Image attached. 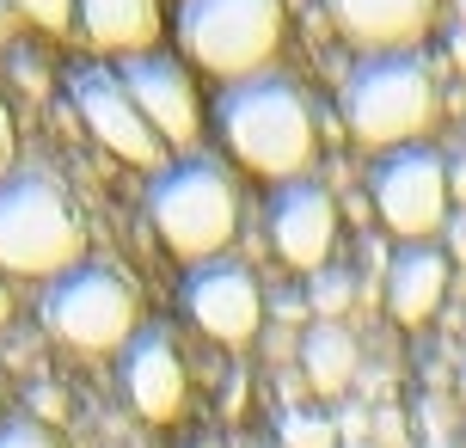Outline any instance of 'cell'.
Returning a JSON list of instances; mask_svg holds the SVG:
<instances>
[{
  "label": "cell",
  "instance_id": "1",
  "mask_svg": "<svg viewBox=\"0 0 466 448\" xmlns=\"http://www.w3.org/2000/svg\"><path fill=\"white\" fill-rule=\"evenodd\" d=\"M215 129L239 166H252L258 178H307L313 166V105L301 80L282 68H264L252 80H228L215 98Z\"/></svg>",
  "mask_w": 466,
  "mask_h": 448
},
{
  "label": "cell",
  "instance_id": "2",
  "mask_svg": "<svg viewBox=\"0 0 466 448\" xmlns=\"http://www.w3.org/2000/svg\"><path fill=\"white\" fill-rule=\"evenodd\" d=\"M86 252V228L74 215L68 190L44 166H13L0 178V270L6 277H68Z\"/></svg>",
  "mask_w": 466,
  "mask_h": 448
},
{
  "label": "cell",
  "instance_id": "3",
  "mask_svg": "<svg viewBox=\"0 0 466 448\" xmlns=\"http://www.w3.org/2000/svg\"><path fill=\"white\" fill-rule=\"evenodd\" d=\"M344 129L362 148H411L436 123V80L418 56H362L338 87Z\"/></svg>",
  "mask_w": 466,
  "mask_h": 448
},
{
  "label": "cell",
  "instance_id": "4",
  "mask_svg": "<svg viewBox=\"0 0 466 448\" xmlns=\"http://www.w3.org/2000/svg\"><path fill=\"white\" fill-rule=\"evenodd\" d=\"M147 221L185 264L221 259L239 228V190H233L228 166L203 160V154L160 166L147 185Z\"/></svg>",
  "mask_w": 466,
  "mask_h": 448
},
{
  "label": "cell",
  "instance_id": "5",
  "mask_svg": "<svg viewBox=\"0 0 466 448\" xmlns=\"http://www.w3.org/2000/svg\"><path fill=\"white\" fill-rule=\"evenodd\" d=\"M178 37L215 80H252L282 49V0H178Z\"/></svg>",
  "mask_w": 466,
  "mask_h": 448
},
{
  "label": "cell",
  "instance_id": "6",
  "mask_svg": "<svg viewBox=\"0 0 466 448\" xmlns=\"http://www.w3.org/2000/svg\"><path fill=\"white\" fill-rule=\"evenodd\" d=\"M44 326L74 351H123L136 338V289L116 264H74L44 289Z\"/></svg>",
  "mask_w": 466,
  "mask_h": 448
},
{
  "label": "cell",
  "instance_id": "7",
  "mask_svg": "<svg viewBox=\"0 0 466 448\" xmlns=\"http://www.w3.org/2000/svg\"><path fill=\"white\" fill-rule=\"evenodd\" d=\"M369 190H374V215L387 221V234H399V246H418V239L448 228L454 190H448V154L442 148L411 142V148L380 154Z\"/></svg>",
  "mask_w": 466,
  "mask_h": 448
},
{
  "label": "cell",
  "instance_id": "8",
  "mask_svg": "<svg viewBox=\"0 0 466 448\" xmlns=\"http://www.w3.org/2000/svg\"><path fill=\"white\" fill-rule=\"evenodd\" d=\"M68 98H74V117L86 123V136H98V142L111 148L116 160L129 166H154L160 172V154L166 142L147 129V117L136 111V98H129V87H123V74L116 68H74L68 74Z\"/></svg>",
  "mask_w": 466,
  "mask_h": 448
},
{
  "label": "cell",
  "instance_id": "9",
  "mask_svg": "<svg viewBox=\"0 0 466 448\" xmlns=\"http://www.w3.org/2000/svg\"><path fill=\"white\" fill-rule=\"evenodd\" d=\"M123 74V87L136 98V111L147 117V129L160 136L166 148H190L203 136V105H197V87H190V74L160 56V49H141V56H123L116 62Z\"/></svg>",
  "mask_w": 466,
  "mask_h": 448
},
{
  "label": "cell",
  "instance_id": "10",
  "mask_svg": "<svg viewBox=\"0 0 466 448\" xmlns=\"http://www.w3.org/2000/svg\"><path fill=\"white\" fill-rule=\"evenodd\" d=\"M185 313L209 331L215 344H246L264 326V289L246 264L233 259H209V264H190L185 277Z\"/></svg>",
  "mask_w": 466,
  "mask_h": 448
},
{
  "label": "cell",
  "instance_id": "11",
  "mask_svg": "<svg viewBox=\"0 0 466 448\" xmlns=\"http://www.w3.org/2000/svg\"><path fill=\"white\" fill-rule=\"evenodd\" d=\"M270 246L289 270H326L331 246H338V203L326 185L313 178H289L270 197Z\"/></svg>",
  "mask_w": 466,
  "mask_h": 448
},
{
  "label": "cell",
  "instance_id": "12",
  "mask_svg": "<svg viewBox=\"0 0 466 448\" xmlns=\"http://www.w3.org/2000/svg\"><path fill=\"white\" fill-rule=\"evenodd\" d=\"M123 393L136 405L147 424H172L178 412H185V356L172 344V331L166 326H141L129 344H123Z\"/></svg>",
  "mask_w": 466,
  "mask_h": 448
},
{
  "label": "cell",
  "instance_id": "13",
  "mask_svg": "<svg viewBox=\"0 0 466 448\" xmlns=\"http://www.w3.org/2000/svg\"><path fill=\"white\" fill-rule=\"evenodd\" d=\"M331 25L362 56H411L436 19V0H326Z\"/></svg>",
  "mask_w": 466,
  "mask_h": 448
},
{
  "label": "cell",
  "instance_id": "14",
  "mask_svg": "<svg viewBox=\"0 0 466 448\" xmlns=\"http://www.w3.org/2000/svg\"><path fill=\"white\" fill-rule=\"evenodd\" d=\"M387 313L399 326H423L436 320L448 301V252L436 239H418V246H399L387 259Z\"/></svg>",
  "mask_w": 466,
  "mask_h": 448
},
{
  "label": "cell",
  "instance_id": "15",
  "mask_svg": "<svg viewBox=\"0 0 466 448\" xmlns=\"http://www.w3.org/2000/svg\"><path fill=\"white\" fill-rule=\"evenodd\" d=\"M74 25L80 37L105 56H141L160 37V0H74Z\"/></svg>",
  "mask_w": 466,
  "mask_h": 448
},
{
  "label": "cell",
  "instance_id": "16",
  "mask_svg": "<svg viewBox=\"0 0 466 448\" xmlns=\"http://www.w3.org/2000/svg\"><path fill=\"white\" fill-rule=\"evenodd\" d=\"M295 356H301V381L313 393H326V400L350 393V381L362 375V351H356V331L344 320H313L301 331V351Z\"/></svg>",
  "mask_w": 466,
  "mask_h": 448
},
{
  "label": "cell",
  "instance_id": "17",
  "mask_svg": "<svg viewBox=\"0 0 466 448\" xmlns=\"http://www.w3.org/2000/svg\"><path fill=\"white\" fill-rule=\"evenodd\" d=\"M277 443L282 448H344V436H338V418H331V412L289 405V412L277 418Z\"/></svg>",
  "mask_w": 466,
  "mask_h": 448
},
{
  "label": "cell",
  "instance_id": "18",
  "mask_svg": "<svg viewBox=\"0 0 466 448\" xmlns=\"http://www.w3.org/2000/svg\"><path fill=\"white\" fill-rule=\"evenodd\" d=\"M356 301V277L350 270H313V283H307V307L319 313V320H344V307Z\"/></svg>",
  "mask_w": 466,
  "mask_h": 448
},
{
  "label": "cell",
  "instance_id": "19",
  "mask_svg": "<svg viewBox=\"0 0 466 448\" xmlns=\"http://www.w3.org/2000/svg\"><path fill=\"white\" fill-rule=\"evenodd\" d=\"M0 448H62V443H56V430L37 424V418H6V424H0Z\"/></svg>",
  "mask_w": 466,
  "mask_h": 448
},
{
  "label": "cell",
  "instance_id": "20",
  "mask_svg": "<svg viewBox=\"0 0 466 448\" xmlns=\"http://www.w3.org/2000/svg\"><path fill=\"white\" fill-rule=\"evenodd\" d=\"M31 25H44V31H68L74 25V0H13Z\"/></svg>",
  "mask_w": 466,
  "mask_h": 448
},
{
  "label": "cell",
  "instance_id": "21",
  "mask_svg": "<svg viewBox=\"0 0 466 448\" xmlns=\"http://www.w3.org/2000/svg\"><path fill=\"white\" fill-rule=\"evenodd\" d=\"M374 443L380 448H405V412L380 405V412H374Z\"/></svg>",
  "mask_w": 466,
  "mask_h": 448
},
{
  "label": "cell",
  "instance_id": "22",
  "mask_svg": "<svg viewBox=\"0 0 466 448\" xmlns=\"http://www.w3.org/2000/svg\"><path fill=\"white\" fill-rule=\"evenodd\" d=\"M442 234H448V252H454V259H466V209L448 215V228H442Z\"/></svg>",
  "mask_w": 466,
  "mask_h": 448
},
{
  "label": "cell",
  "instance_id": "23",
  "mask_svg": "<svg viewBox=\"0 0 466 448\" xmlns=\"http://www.w3.org/2000/svg\"><path fill=\"white\" fill-rule=\"evenodd\" d=\"M13 172V117H6V105H0V178Z\"/></svg>",
  "mask_w": 466,
  "mask_h": 448
},
{
  "label": "cell",
  "instance_id": "24",
  "mask_svg": "<svg viewBox=\"0 0 466 448\" xmlns=\"http://www.w3.org/2000/svg\"><path fill=\"white\" fill-rule=\"evenodd\" d=\"M448 190H454V203H466V154L448 160Z\"/></svg>",
  "mask_w": 466,
  "mask_h": 448
},
{
  "label": "cell",
  "instance_id": "25",
  "mask_svg": "<svg viewBox=\"0 0 466 448\" xmlns=\"http://www.w3.org/2000/svg\"><path fill=\"white\" fill-rule=\"evenodd\" d=\"M454 62H461V68H466V25H461V31H454Z\"/></svg>",
  "mask_w": 466,
  "mask_h": 448
},
{
  "label": "cell",
  "instance_id": "26",
  "mask_svg": "<svg viewBox=\"0 0 466 448\" xmlns=\"http://www.w3.org/2000/svg\"><path fill=\"white\" fill-rule=\"evenodd\" d=\"M454 387H461V405H466V362H461V381H454Z\"/></svg>",
  "mask_w": 466,
  "mask_h": 448
},
{
  "label": "cell",
  "instance_id": "27",
  "mask_svg": "<svg viewBox=\"0 0 466 448\" xmlns=\"http://www.w3.org/2000/svg\"><path fill=\"white\" fill-rule=\"evenodd\" d=\"M344 448H380V443H344Z\"/></svg>",
  "mask_w": 466,
  "mask_h": 448
}]
</instances>
